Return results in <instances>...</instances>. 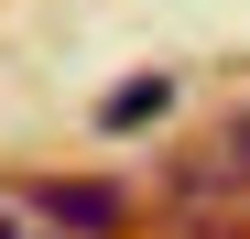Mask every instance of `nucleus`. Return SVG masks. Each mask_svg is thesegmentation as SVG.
Segmentation results:
<instances>
[{
	"instance_id": "1",
	"label": "nucleus",
	"mask_w": 250,
	"mask_h": 239,
	"mask_svg": "<svg viewBox=\"0 0 250 239\" xmlns=\"http://www.w3.org/2000/svg\"><path fill=\"white\" fill-rule=\"evenodd\" d=\"M0 239H120V185H98V174H0Z\"/></svg>"
},
{
	"instance_id": "3",
	"label": "nucleus",
	"mask_w": 250,
	"mask_h": 239,
	"mask_svg": "<svg viewBox=\"0 0 250 239\" xmlns=\"http://www.w3.org/2000/svg\"><path fill=\"white\" fill-rule=\"evenodd\" d=\"M163 98H174L163 76H131V87L109 98V120H120V131H142V120H163Z\"/></svg>"
},
{
	"instance_id": "2",
	"label": "nucleus",
	"mask_w": 250,
	"mask_h": 239,
	"mask_svg": "<svg viewBox=\"0 0 250 239\" xmlns=\"http://www.w3.org/2000/svg\"><path fill=\"white\" fill-rule=\"evenodd\" d=\"M196 185H229L239 207H250V120H229V131L196 152Z\"/></svg>"
}]
</instances>
